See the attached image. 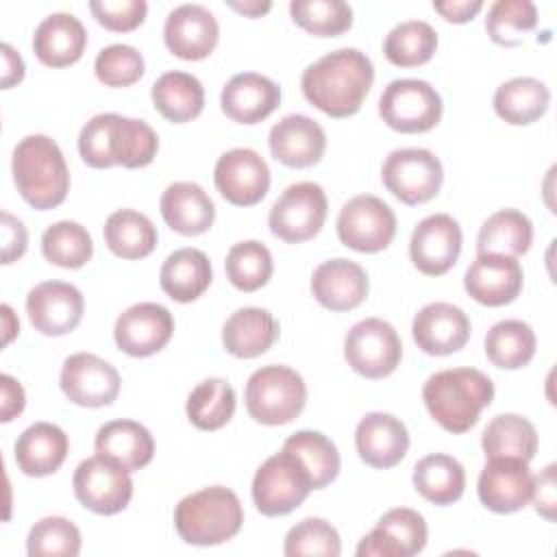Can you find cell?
Listing matches in <instances>:
<instances>
[{
    "label": "cell",
    "mask_w": 557,
    "mask_h": 557,
    "mask_svg": "<svg viewBox=\"0 0 557 557\" xmlns=\"http://www.w3.org/2000/svg\"><path fill=\"white\" fill-rule=\"evenodd\" d=\"M374 81L370 57L357 48H339L307 65L300 78L302 96L331 117L355 115Z\"/></svg>",
    "instance_id": "1"
},
{
    "label": "cell",
    "mask_w": 557,
    "mask_h": 557,
    "mask_svg": "<svg viewBox=\"0 0 557 557\" xmlns=\"http://www.w3.org/2000/svg\"><path fill=\"white\" fill-rule=\"evenodd\" d=\"M159 137L150 124L117 113L94 115L78 135V152L89 168L122 165L128 170L152 163Z\"/></svg>",
    "instance_id": "2"
},
{
    "label": "cell",
    "mask_w": 557,
    "mask_h": 557,
    "mask_svg": "<svg viewBox=\"0 0 557 557\" xmlns=\"http://www.w3.org/2000/svg\"><path fill=\"white\" fill-rule=\"evenodd\" d=\"M494 398L492 379L476 368H450L431 374L422 400L433 420L448 433H466Z\"/></svg>",
    "instance_id": "3"
},
{
    "label": "cell",
    "mask_w": 557,
    "mask_h": 557,
    "mask_svg": "<svg viewBox=\"0 0 557 557\" xmlns=\"http://www.w3.org/2000/svg\"><path fill=\"white\" fill-rule=\"evenodd\" d=\"M11 172L20 196L35 209L59 207L70 189V170L54 139L48 135H26L17 141Z\"/></svg>",
    "instance_id": "4"
},
{
    "label": "cell",
    "mask_w": 557,
    "mask_h": 557,
    "mask_svg": "<svg viewBox=\"0 0 557 557\" xmlns=\"http://www.w3.org/2000/svg\"><path fill=\"white\" fill-rule=\"evenodd\" d=\"M244 524V509L237 494L224 485L202 487L178 500L174 527L183 542L215 546L228 542Z\"/></svg>",
    "instance_id": "5"
},
{
    "label": "cell",
    "mask_w": 557,
    "mask_h": 557,
    "mask_svg": "<svg viewBox=\"0 0 557 557\" xmlns=\"http://www.w3.org/2000/svg\"><path fill=\"white\" fill-rule=\"evenodd\" d=\"M244 398L252 420L268 426L287 424L305 409L307 385L287 366H263L250 374Z\"/></svg>",
    "instance_id": "6"
},
{
    "label": "cell",
    "mask_w": 557,
    "mask_h": 557,
    "mask_svg": "<svg viewBox=\"0 0 557 557\" xmlns=\"http://www.w3.org/2000/svg\"><path fill=\"white\" fill-rule=\"evenodd\" d=\"M311 490L313 483L307 468L285 448L268 457L252 479V500L257 509L270 518L285 516L300 507Z\"/></svg>",
    "instance_id": "7"
},
{
    "label": "cell",
    "mask_w": 557,
    "mask_h": 557,
    "mask_svg": "<svg viewBox=\"0 0 557 557\" xmlns=\"http://www.w3.org/2000/svg\"><path fill=\"white\" fill-rule=\"evenodd\" d=\"M329 213L326 194L318 183L300 181L283 189L274 200L268 226L272 235L287 244H300L320 233Z\"/></svg>",
    "instance_id": "8"
},
{
    "label": "cell",
    "mask_w": 557,
    "mask_h": 557,
    "mask_svg": "<svg viewBox=\"0 0 557 557\" xmlns=\"http://www.w3.org/2000/svg\"><path fill=\"white\" fill-rule=\"evenodd\" d=\"M379 115L398 133H426L442 120V98L426 81L396 78L379 98Z\"/></svg>",
    "instance_id": "9"
},
{
    "label": "cell",
    "mask_w": 557,
    "mask_h": 557,
    "mask_svg": "<svg viewBox=\"0 0 557 557\" xmlns=\"http://www.w3.org/2000/svg\"><path fill=\"white\" fill-rule=\"evenodd\" d=\"M383 185L405 205H422L437 196L444 168L435 152L426 148L392 150L381 170Z\"/></svg>",
    "instance_id": "10"
},
{
    "label": "cell",
    "mask_w": 557,
    "mask_h": 557,
    "mask_svg": "<svg viewBox=\"0 0 557 557\" xmlns=\"http://www.w3.org/2000/svg\"><path fill=\"white\" fill-rule=\"evenodd\" d=\"M344 357L357 374L366 379H385L398 368L403 344L389 322L366 318L352 324L346 333Z\"/></svg>",
    "instance_id": "11"
},
{
    "label": "cell",
    "mask_w": 557,
    "mask_h": 557,
    "mask_svg": "<svg viewBox=\"0 0 557 557\" xmlns=\"http://www.w3.org/2000/svg\"><path fill=\"white\" fill-rule=\"evenodd\" d=\"M72 487L76 500L100 516L120 513L133 498L131 472L102 455L87 457L78 463Z\"/></svg>",
    "instance_id": "12"
},
{
    "label": "cell",
    "mask_w": 557,
    "mask_h": 557,
    "mask_svg": "<svg viewBox=\"0 0 557 557\" xmlns=\"http://www.w3.org/2000/svg\"><path fill=\"white\" fill-rule=\"evenodd\" d=\"M396 235V215L376 196L359 194L350 198L337 215V237L357 252L385 250Z\"/></svg>",
    "instance_id": "13"
},
{
    "label": "cell",
    "mask_w": 557,
    "mask_h": 557,
    "mask_svg": "<svg viewBox=\"0 0 557 557\" xmlns=\"http://www.w3.org/2000/svg\"><path fill=\"white\" fill-rule=\"evenodd\" d=\"M120 372L91 352H74L63 361L59 385L70 403L81 407L111 405L120 394Z\"/></svg>",
    "instance_id": "14"
},
{
    "label": "cell",
    "mask_w": 557,
    "mask_h": 557,
    "mask_svg": "<svg viewBox=\"0 0 557 557\" xmlns=\"http://www.w3.org/2000/svg\"><path fill=\"white\" fill-rule=\"evenodd\" d=\"M213 181L224 200L235 207H252L270 189V168L257 150L233 148L218 159Z\"/></svg>",
    "instance_id": "15"
},
{
    "label": "cell",
    "mask_w": 557,
    "mask_h": 557,
    "mask_svg": "<svg viewBox=\"0 0 557 557\" xmlns=\"http://www.w3.org/2000/svg\"><path fill=\"white\" fill-rule=\"evenodd\" d=\"M461 228L448 213H433L420 220L409 239V257L426 276L446 274L461 252Z\"/></svg>",
    "instance_id": "16"
},
{
    "label": "cell",
    "mask_w": 557,
    "mask_h": 557,
    "mask_svg": "<svg viewBox=\"0 0 557 557\" xmlns=\"http://www.w3.org/2000/svg\"><path fill=\"white\" fill-rule=\"evenodd\" d=\"M479 500L494 513H513L533 496L529 461L516 457H490L476 483Z\"/></svg>",
    "instance_id": "17"
},
{
    "label": "cell",
    "mask_w": 557,
    "mask_h": 557,
    "mask_svg": "<svg viewBox=\"0 0 557 557\" xmlns=\"http://www.w3.org/2000/svg\"><path fill=\"white\" fill-rule=\"evenodd\" d=\"M85 311L83 294L76 285L63 281H46L35 285L26 296V313L35 331L59 337L74 331Z\"/></svg>",
    "instance_id": "18"
},
{
    "label": "cell",
    "mask_w": 557,
    "mask_h": 557,
    "mask_svg": "<svg viewBox=\"0 0 557 557\" xmlns=\"http://www.w3.org/2000/svg\"><path fill=\"white\" fill-rule=\"evenodd\" d=\"M174 333L172 313L159 302H137L122 311L113 326L115 344L131 357H150L168 346Z\"/></svg>",
    "instance_id": "19"
},
{
    "label": "cell",
    "mask_w": 557,
    "mask_h": 557,
    "mask_svg": "<svg viewBox=\"0 0 557 557\" xmlns=\"http://www.w3.org/2000/svg\"><path fill=\"white\" fill-rule=\"evenodd\" d=\"M220 26L215 15L202 4H178L163 24V41L168 50L185 61L209 57L218 44Z\"/></svg>",
    "instance_id": "20"
},
{
    "label": "cell",
    "mask_w": 557,
    "mask_h": 557,
    "mask_svg": "<svg viewBox=\"0 0 557 557\" xmlns=\"http://www.w3.org/2000/svg\"><path fill=\"white\" fill-rule=\"evenodd\" d=\"M522 265L518 257L485 252L476 255L463 276L466 292L481 305L503 307L518 298L522 292Z\"/></svg>",
    "instance_id": "21"
},
{
    "label": "cell",
    "mask_w": 557,
    "mask_h": 557,
    "mask_svg": "<svg viewBox=\"0 0 557 557\" xmlns=\"http://www.w3.org/2000/svg\"><path fill=\"white\" fill-rule=\"evenodd\" d=\"M470 318L450 302H429L411 322V335L418 348L435 357L461 350L470 339Z\"/></svg>",
    "instance_id": "22"
},
{
    "label": "cell",
    "mask_w": 557,
    "mask_h": 557,
    "mask_svg": "<svg viewBox=\"0 0 557 557\" xmlns=\"http://www.w3.org/2000/svg\"><path fill=\"white\" fill-rule=\"evenodd\" d=\"M270 152L287 168H311L326 150L324 128L302 113H292L270 128Z\"/></svg>",
    "instance_id": "23"
},
{
    "label": "cell",
    "mask_w": 557,
    "mask_h": 557,
    "mask_svg": "<svg viewBox=\"0 0 557 557\" xmlns=\"http://www.w3.org/2000/svg\"><path fill=\"white\" fill-rule=\"evenodd\" d=\"M355 446L361 461L372 468L387 470L400 463L407 455L409 433L396 416L372 411L359 420L355 429Z\"/></svg>",
    "instance_id": "24"
},
{
    "label": "cell",
    "mask_w": 557,
    "mask_h": 557,
    "mask_svg": "<svg viewBox=\"0 0 557 557\" xmlns=\"http://www.w3.org/2000/svg\"><path fill=\"white\" fill-rule=\"evenodd\" d=\"M220 104L226 117L239 124H257L274 113L281 104L278 85L257 72L235 74L220 94Z\"/></svg>",
    "instance_id": "25"
},
{
    "label": "cell",
    "mask_w": 557,
    "mask_h": 557,
    "mask_svg": "<svg viewBox=\"0 0 557 557\" xmlns=\"http://www.w3.org/2000/svg\"><path fill=\"white\" fill-rule=\"evenodd\" d=\"M313 298L331 311H350L368 296V274L350 259H329L313 270Z\"/></svg>",
    "instance_id": "26"
},
{
    "label": "cell",
    "mask_w": 557,
    "mask_h": 557,
    "mask_svg": "<svg viewBox=\"0 0 557 557\" xmlns=\"http://www.w3.org/2000/svg\"><path fill=\"white\" fill-rule=\"evenodd\" d=\"M87 46V30L72 13L46 15L33 35V50L48 67H65L76 63Z\"/></svg>",
    "instance_id": "27"
},
{
    "label": "cell",
    "mask_w": 557,
    "mask_h": 557,
    "mask_svg": "<svg viewBox=\"0 0 557 557\" xmlns=\"http://www.w3.org/2000/svg\"><path fill=\"white\" fill-rule=\"evenodd\" d=\"M165 224L181 235H200L211 228L215 207L209 194L191 181H176L165 187L159 200Z\"/></svg>",
    "instance_id": "28"
},
{
    "label": "cell",
    "mask_w": 557,
    "mask_h": 557,
    "mask_svg": "<svg viewBox=\"0 0 557 557\" xmlns=\"http://www.w3.org/2000/svg\"><path fill=\"white\" fill-rule=\"evenodd\" d=\"M70 450L65 431L52 422H35L15 440V463L28 476L57 472Z\"/></svg>",
    "instance_id": "29"
},
{
    "label": "cell",
    "mask_w": 557,
    "mask_h": 557,
    "mask_svg": "<svg viewBox=\"0 0 557 557\" xmlns=\"http://www.w3.org/2000/svg\"><path fill=\"white\" fill-rule=\"evenodd\" d=\"M96 453L120 463L128 472L141 470L154 457L150 431L135 420H111L102 424L94 440Z\"/></svg>",
    "instance_id": "30"
},
{
    "label": "cell",
    "mask_w": 557,
    "mask_h": 557,
    "mask_svg": "<svg viewBox=\"0 0 557 557\" xmlns=\"http://www.w3.org/2000/svg\"><path fill=\"white\" fill-rule=\"evenodd\" d=\"M278 337V322L268 309L242 307L222 326V344L226 352L239 359L263 355Z\"/></svg>",
    "instance_id": "31"
},
{
    "label": "cell",
    "mask_w": 557,
    "mask_h": 557,
    "mask_svg": "<svg viewBox=\"0 0 557 557\" xmlns=\"http://www.w3.org/2000/svg\"><path fill=\"white\" fill-rule=\"evenodd\" d=\"M211 283L209 257L198 248H178L161 265L159 285L176 302H191Z\"/></svg>",
    "instance_id": "32"
},
{
    "label": "cell",
    "mask_w": 557,
    "mask_h": 557,
    "mask_svg": "<svg viewBox=\"0 0 557 557\" xmlns=\"http://www.w3.org/2000/svg\"><path fill=\"white\" fill-rule=\"evenodd\" d=\"M154 109L174 124H185L198 117L205 109V87L187 72H165L152 85Z\"/></svg>",
    "instance_id": "33"
},
{
    "label": "cell",
    "mask_w": 557,
    "mask_h": 557,
    "mask_svg": "<svg viewBox=\"0 0 557 557\" xmlns=\"http://www.w3.org/2000/svg\"><path fill=\"white\" fill-rule=\"evenodd\" d=\"M492 102L500 120L511 126H527L546 113L550 104V91L537 78L516 76L494 91Z\"/></svg>",
    "instance_id": "34"
},
{
    "label": "cell",
    "mask_w": 557,
    "mask_h": 557,
    "mask_svg": "<svg viewBox=\"0 0 557 557\" xmlns=\"http://www.w3.org/2000/svg\"><path fill=\"white\" fill-rule=\"evenodd\" d=\"M413 487L433 505H453L466 490V470L455 457L446 453H433L416 463Z\"/></svg>",
    "instance_id": "35"
},
{
    "label": "cell",
    "mask_w": 557,
    "mask_h": 557,
    "mask_svg": "<svg viewBox=\"0 0 557 557\" xmlns=\"http://www.w3.org/2000/svg\"><path fill=\"white\" fill-rule=\"evenodd\" d=\"M531 242H533L531 220L518 209H500L481 224L476 235V252L520 257L531 248Z\"/></svg>",
    "instance_id": "36"
},
{
    "label": "cell",
    "mask_w": 557,
    "mask_h": 557,
    "mask_svg": "<svg viewBox=\"0 0 557 557\" xmlns=\"http://www.w3.org/2000/svg\"><path fill=\"white\" fill-rule=\"evenodd\" d=\"M481 446L485 457H516L531 461L537 453L535 426L518 413H498L483 431Z\"/></svg>",
    "instance_id": "37"
},
{
    "label": "cell",
    "mask_w": 557,
    "mask_h": 557,
    "mask_svg": "<svg viewBox=\"0 0 557 557\" xmlns=\"http://www.w3.org/2000/svg\"><path fill=\"white\" fill-rule=\"evenodd\" d=\"M159 233L154 224L139 211L120 209L104 222V242L109 250L122 259H144L157 246Z\"/></svg>",
    "instance_id": "38"
},
{
    "label": "cell",
    "mask_w": 557,
    "mask_h": 557,
    "mask_svg": "<svg viewBox=\"0 0 557 557\" xmlns=\"http://www.w3.org/2000/svg\"><path fill=\"white\" fill-rule=\"evenodd\" d=\"M535 333L522 320H500L485 335V355L496 368H524L535 355Z\"/></svg>",
    "instance_id": "39"
},
{
    "label": "cell",
    "mask_w": 557,
    "mask_h": 557,
    "mask_svg": "<svg viewBox=\"0 0 557 557\" xmlns=\"http://www.w3.org/2000/svg\"><path fill=\"white\" fill-rule=\"evenodd\" d=\"M185 411L196 429L218 431L235 413V389L224 379H205L191 389Z\"/></svg>",
    "instance_id": "40"
},
{
    "label": "cell",
    "mask_w": 557,
    "mask_h": 557,
    "mask_svg": "<svg viewBox=\"0 0 557 557\" xmlns=\"http://www.w3.org/2000/svg\"><path fill=\"white\" fill-rule=\"evenodd\" d=\"M437 50V33L424 20H407L396 24L385 41L383 52L398 67H418L431 61Z\"/></svg>",
    "instance_id": "41"
},
{
    "label": "cell",
    "mask_w": 557,
    "mask_h": 557,
    "mask_svg": "<svg viewBox=\"0 0 557 557\" xmlns=\"http://www.w3.org/2000/svg\"><path fill=\"white\" fill-rule=\"evenodd\" d=\"M283 448L302 461L311 476L313 490L326 487L339 474L342 459L337 446L320 431H296L285 440Z\"/></svg>",
    "instance_id": "42"
},
{
    "label": "cell",
    "mask_w": 557,
    "mask_h": 557,
    "mask_svg": "<svg viewBox=\"0 0 557 557\" xmlns=\"http://www.w3.org/2000/svg\"><path fill=\"white\" fill-rule=\"evenodd\" d=\"M44 257L59 268H83L94 255V242L87 228L72 220L50 224L41 235Z\"/></svg>",
    "instance_id": "43"
},
{
    "label": "cell",
    "mask_w": 557,
    "mask_h": 557,
    "mask_svg": "<svg viewBox=\"0 0 557 557\" xmlns=\"http://www.w3.org/2000/svg\"><path fill=\"white\" fill-rule=\"evenodd\" d=\"M224 270L233 287L239 292H257L270 281L274 265L270 250L261 242L248 239L228 250Z\"/></svg>",
    "instance_id": "44"
},
{
    "label": "cell",
    "mask_w": 557,
    "mask_h": 557,
    "mask_svg": "<svg viewBox=\"0 0 557 557\" xmlns=\"http://www.w3.org/2000/svg\"><path fill=\"white\" fill-rule=\"evenodd\" d=\"M289 15L315 37H335L352 26V9L344 0H292Z\"/></svg>",
    "instance_id": "45"
},
{
    "label": "cell",
    "mask_w": 557,
    "mask_h": 557,
    "mask_svg": "<svg viewBox=\"0 0 557 557\" xmlns=\"http://www.w3.org/2000/svg\"><path fill=\"white\" fill-rule=\"evenodd\" d=\"M537 26V9L531 0H496L485 17V30L498 46H518L524 33Z\"/></svg>",
    "instance_id": "46"
},
{
    "label": "cell",
    "mask_w": 557,
    "mask_h": 557,
    "mask_svg": "<svg viewBox=\"0 0 557 557\" xmlns=\"http://www.w3.org/2000/svg\"><path fill=\"white\" fill-rule=\"evenodd\" d=\"M30 557H76L81 553V531L63 516H48L35 522L26 537Z\"/></svg>",
    "instance_id": "47"
},
{
    "label": "cell",
    "mask_w": 557,
    "mask_h": 557,
    "mask_svg": "<svg viewBox=\"0 0 557 557\" xmlns=\"http://www.w3.org/2000/svg\"><path fill=\"white\" fill-rule=\"evenodd\" d=\"M283 553L287 557H305V555L337 557L342 553V540L337 529L331 522L322 518H305L287 531Z\"/></svg>",
    "instance_id": "48"
},
{
    "label": "cell",
    "mask_w": 557,
    "mask_h": 557,
    "mask_svg": "<svg viewBox=\"0 0 557 557\" xmlns=\"http://www.w3.org/2000/svg\"><path fill=\"white\" fill-rule=\"evenodd\" d=\"M376 529L392 542L398 557H413L426 546L429 529L422 513H418L416 509H389L379 518Z\"/></svg>",
    "instance_id": "49"
},
{
    "label": "cell",
    "mask_w": 557,
    "mask_h": 557,
    "mask_svg": "<svg viewBox=\"0 0 557 557\" xmlns=\"http://www.w3.org/2000/svg\"><path fill=\"white\" fill-rule=\"evenodd\" d=\"M94 72L109 87H128L141 78L144 57L128 44H111L98 52Z\"/></svg>",
    "instance_id": "50"
},
{
    "label": "cell",
    "mask_w": 557,
    "mask_h": 557,
    "mask_svg": "<svg viewBox=\"0 0 557 557\" xmlns=\"http://www.w3.org/2000/svg\"><path fill=\"white\" fill-rule=\"evenodd\" d=\"M89 11L100 26L113 33H128L146 20L148 4L144 0H91Z\"/></svg>",
    "instance_id": "51"
},
{
    "label": "cell",
    "mask_w": 557,
    "mask_h": 557,
    "mask_svg": "<svg viewBox=\"0 0 557 557\" xmlns=\"http://www.w3.org/2000/svg\"><path fill=\"white\" fill-rule=\"evenodd\" d=\"M28 233L24 224L9 211H2V263L9 265L26 252Z\"/></svg>",
    "instance_id": "52"
},
{
    "label": "cell",
    "mask_w": 557,
    "mask_h": 557,
    "mask_svg": "<svg viewBox=\"0 0 557 557\" xmlns=\"http://www.w3.org/2000/svg\"><path fill=\"white\" fill-rule=\"evenodd\" d=\"M555 463L546 466V470L533 479V496L531 500L535 503L537 513H542L546 520H555V507H557V496H555Z\"/></svg>",
    "instance_id": "53"
},
{
    "label": "cell",
    "mask_w": 557,
    "mask_h": 557,
    "mask_svg": "<svg viewBox=\"0 0 557 557\" xmlns=\"http://www.w3.org/2000/svg\"><path fill=\"white\" fill-rule=\"evenodd\" d=\"M0 420L2 422H11L15 416H20L24 411L26 405V396H24V387L11 376V374H2L0 376Z\"/></svg>",
    "instance_id": "54"
},
{
    "label": "cell",
    "mask_w": 557,
    "mask_h": 557,
    "mask_svg": "<svg viewBox=\"0 0 557 557\" xmlns=\"http://www.w3.org/2000/svg\"><path fill=\"white\" fill-rule=\"evenodd\" d=\"M433 9L444 20L463 24V22H470L483 9V2L481 0H435Z\"/></svg>",
    "instance_id": "55"
},
{
    "label": "cell",
    "mask_w": 557,
    "mask_h": 557,
    "mask_svg": "<svg viewBox=\"0 0 557 557\" xmlns=\"http://www.w3.org/2000/svg\"><path fill=\"white\" fill-rule=\"evenodd\" d=\"M2 63H4V70H2V89H9V87H13L15 83H20V81L24 78V61H22V57L13 50V46L2 44Z\"/></svg>",
    "instance_id": "56"
},
{
    "label": "cell",
    "mask_w": 557,
    "mask_h": 557,
    "mask_svg": "<svg viewBox=\"0 0 557 557\" xmlns=\"http://www.w3.org/2000/svg\"><path fill=\"white\" fill-rule=\"evenodd\" d=\"M228 7L246 17H261L263 13H268L272 9V2L268 0H244V2H228Z\"/></svg>",
    "instance_id": "57"
},
{
    "label": "cell",
    "mask_w": 557,
    "mask_h": 557,
    "mask_svg": "<svg viewBox=\"0 0 557 557\" xmlns=\"http://www.w3.org/2000/svg\"><path fill=\"white\" fill-rule=\"evenodd\" d=\"M0 311H2V331H4V346H7V344L17 335L20 322H17V318L13 315V309H11L9 305H2Z\"/></svg>",
    "instance_id": "58"
}]
</instances>
